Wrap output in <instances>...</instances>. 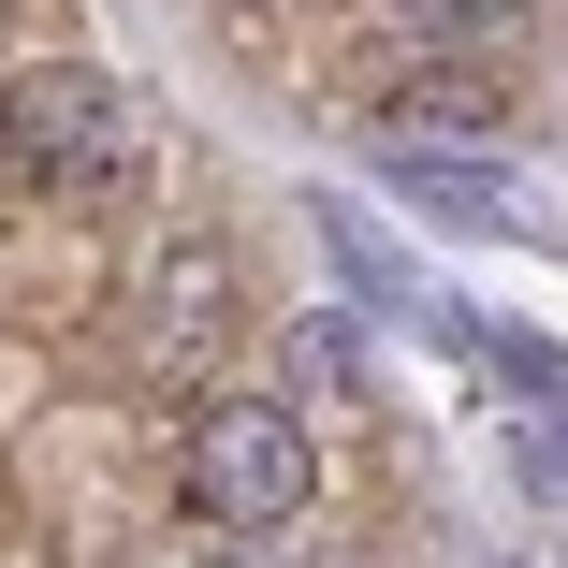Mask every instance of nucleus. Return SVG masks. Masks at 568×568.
Here are the masks:
<instances>
[{
	"label": "nucleus",
	"instance_id": "6e6552de",
	"mask_svg": "<svg viewBox=\"0 0 568 568\" xmlns=\"http://www.w3.org/2000/svg\"><path fill=\"white\" fill-rule=\"evenodd\" d=\"M481 568H539V554H481Z\"/></svg>",
	"mask_w": 568,
	"mask_h": 568
},
{
	"label": "nucleus",
	"instance_id": "20e7f679",
	"mask_svg": "<svg viewBox=\"0 0 568 568\" xmlns=\"http://www.w3.org/2000/svg\"><path fill=\"white\" fill-rule=\"evenodd\" d=\"M394 204L437 219V234H525V204H510V146H379Z\"/></svg>",
	"mask_w": 568,
	"mask_h": 568
},
{
	"label": "nucleus",
	"instance_id": "f257e3e1",
	"mask_svg": "<svg viewBox=\"0 0 568 568\" xmlns=\"http://www.w3.org/2000/svg\"><path fill=\"white\" fill-rule=\"evenodd\" d=\"M175 496H190L219 539L306 525V496H321V423H306L292 394H204L190 437H175Z\"/></svg>",
	"mask_w": 568,
	"mask_h": 568
},
{
	"label": "nucleus",
	"instance_id": "0eeeda50",
	"mask_svg": "<svg viewBox=\"0 0 568 568\" xmlns=\"http://www.w3.org/2000/svg\"><path fill=\"white\" fill-rule=\"evenodd\" d=\"M219 568H306V539L277 525V539H219Z\"/></svg>",
	"mask_w": 568,
	"mask_h": 568
},
{
	"label": "nucleus",
	"instance_id": "423d86ee",
	"mask_svg": "<svg viewBox=\"0 0 568 568\" xmlns=\"http://www.w3.org/2000/svg\"><path fill=\"white\" fill-rule=\"evenodd\" d=\"M394 16H423V30H481V16H525V0H394Z\"/></svg>",
	"mask_w": 568,
	"mask_h": 568
},
{
	"label": "nucleus",
	"instance_id": "7ed1b4c3",
	"mask_svg": "<svg viewBox=\"0 0 568 568\" xmlns=\"http://www.w3.org/2000/svg\"><path fill=\"white\" fill-rule=\"evenodd\" d=\"M248 277H234V248H219V234H175L161 263H146V351H161V379H204L219 351H234V306Z\"/></svg>",
	"mask_w": 568,
	"mask_h": 568
},
{
	"label": "nucleus",
	"instance_id": "39448f33",
	"mask_svg": "<svg viewBox=\"0 0 568 568\" xmlns=\"http://www.w3.org/2000/svg\"><path fill=\"white\" fill-rule=\"evenodd\" d=\"M292 365H306V394L351 423L365 408V351H351V321H292Z\"/></svg>",
	"mask_w": 568,
	"mask_h": 568
},
{
	"label": "nucleus",
	"instance_id": "f03ea898",
	"mask_svg": "<svg viewBox=\"0 0 568 568\" xmlns=\"http://www.w3.org/2000/svg\"><path fill=\"white\" fill-rule=\"evenodd\" d=\"M146 161V118L102 59H44V73H0V175L30 190H118Z\"/></svg>",
	"mask_w": 568,
	"mask_h": 568
}]
</instances>
